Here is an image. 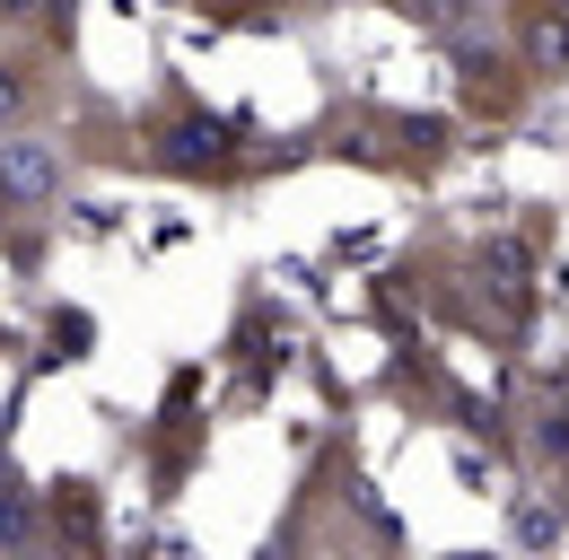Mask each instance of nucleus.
I'll return each instance as SVG.
<instances>
[{
    "label": "nucleus",
    "instance_id": "2",
    "mask_svg": "<svg viewBox=\"0 0 569 560\" xmlns=\"http://www.w3.org/2000/svg\"><path fill=\"white\" fill-rule=\"evenodd\" d=\"M526 62L535 70H569V27L561 18H535V27H526Z\"/></svg>",
    "mask_w": 569,
    "mask_h": 560
},
{
    "label": "nucleus",
    "instance_id": "6",
    "mask_svg": "<svg viewBox=\"0 0 569 560\" xmlns=\"http://www.w3.org/2000/svg\"><path fill=\"white\" fill-rule=\"evenodd\" d=\"M456 560H482V552H456Z\"/></svg>",
    "mask_w": 569,
    "mask_h": 560
},
{
    "label": "nucleus",
    "instance_id": "1",
    "mask_svg": "<svg viewBox=\"0 0 569 560\" xmlns=\"http://www.w3.org/2000/svg\"><path fill=\"white\" fill-rule=\"evenodd\" d=\"M228 140H237V132H228L219 114H193V106H184V114L158 132V167H176V176H211V167H228Z\"/></svg>",
    "mask_w": 569,
    "mask_h": 560
},
{
    "label": "nucleus",
    "instance_id": "4",
    "mask_svg": "<svg viewBox=\"0 0 569 560\" xmlns=\"http://www.w3.org/2000/svg\"><path fill=\"white\" fill-rule=\"evenodd\" d=\"M517 534H526V543H552V534H561V508H552V499H526V508H517Z\"/></svg>",
    "mask_w": 569,
    "mask_h": 560
},
{
    "label": "nucleus",
    "instance_id": "5",
    "mask_svg": "<svg viewBox=\"0 0 569 560\" xmlns=\"http://www.w3.org/2000/svg\"><path fill=\"white\" fill-rule=\"evenodd\" d=\"M0 9H27V0H0Z\"/></svg>",
    "mask_w": 569,
    "mask_h": 560
},
{
    "label": "nucleus",
    "instance_id": "3",
    "mask_svg": "<svg viewBox=\"0 0 569 560\" xmlns=\"http://www.w3.org/2000/svg\"><path fill=\"white\" fill-rule=\"evenodd\" d=\"M9 184H18V193H44V184H53V158H44V149H9Z\"/></svg>",
    "mask_w": 569,
    "mask_h": 560
}]
</instances>
